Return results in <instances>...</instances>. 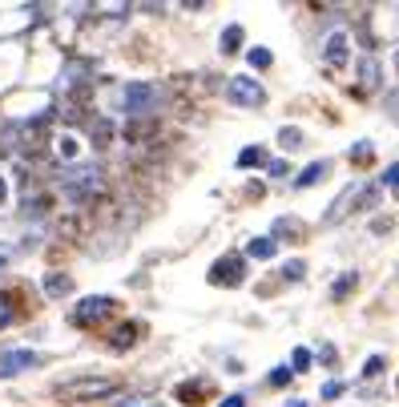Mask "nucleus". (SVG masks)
<instances>
[{"label": "nucleus", "mask_w": 399, "mask_h": 407, "mask_svg": "<svg viewBox=\"0 0 399 407\" xmlns=\"http://www.w3.org/2000/svg\"><path fill=\"white\" fill-rule=\"evenodd\" d=\"M283 275H287V278H290V282H299V278H303V275H306V262H299V258H290V262H287V266H283Z\"/></svg>", "instance_id": "25"}, {"label": "nucleus", "mask_w": 399, "mask_h": 407, "mask_svg": "<svg viewBox=\"0 0 399 407\" xmlns=\"http://www.w3.org/2000/svg\"><path fill=\"white\" fill-rule=\"evenodd\" d=\"M283 407H306V399H290V403H283Z\"/></svg>", "instance_id": "36"}, {"label": "nucleus", "mask_w": 399, "mask_h": 407, "mask_svg": "<svg viewBox=\"0 0 399 407\" xmlns=\"http://www.w3.org/2000/svg\"><path fill=\"white\" fill-rule=\"evenodd\" d=\"M242 25H226V33H222V53H238V45H242Z\"/></svg>", "instance_id": "17"}, {"label": "nucleus", "mask_w": 399, "mask_h": 407, "mask_svg": "<svg viewBox=\"0 0 399 407\" xmlns=\"http://www.w3.org/2000/svg\"><path fill=\"white\" fill-rule=\"evenodd\" d=\"M271 61H274L271 49H250V65L255 69H271Z\"/></svg>", "instance_id": "27"}, {"label": "nucleus", "mask_w": 399, "mask_h": 407, "mask_svg": "<svg viewBox=\"0 0 399 407\" xmlns=\"http://www.w3.org/2000/svg\"><path fill=\"white\" fill-rule=\"evenodd\" d=\"M113 310V298L109 294H89V298H81L77 307H73V326H93V323H101L105 315Z\"/></svg>", "instance_id": "5"}, {"label": "nucleus", "mask_w": 399, "mask_h": 407, "mask_svg": "<svg viewBox=\"0 0 399 407\" xmlns=\"http://www.w3.org/2000/svg\"><path fill=\"white\" fill-rule=\"evenodd\" d=\"M347 57H351V41H347V33H331L327 41H323V61L331 69H343L347 65Z\"/></svg>", "instance_id": "7"}, {"label": "nucleus", "mask_w": 399, "mask_h": 407, "mask_svg": "<svg viewBox=\"0 0 399 407\" xmlns=\"http://www.w3.org/2000/svg\"><path fill=\"white\" fill-rule=\"evenodd\" d=\"M343 391H347V383H343V379H327V383H323V399H331V403H335L339 395H343Z\"/></svg>", "instance_id": "22"}, {"label": "nucleus", "mask_w": 399, "mask_h": 407, "mask_svg": "<svg viewBox=\"0 0 399 407\" xmlns=\"http://www.w3.org/2000/svg\"><path fill=\"white\" fill-rule=\"evenodd\" d=\"M359 89L363 93H379L384 89V73H379V57L367 53L363 61H359Z\"/></svg>", "instance_id": "8"}, {"label": "nucleus", "mask_w": 399, "mask_h": 407, "mask_svg": "<svg viewBox=\"0 0 399 407\" xmlns=\"http://www.w3.org/2000/svg\"><path fill=\"white\" fill-rule=\"evenodd\" d=\"M323 174H327V162H311V165L303 170V174L295 178V190H306V186H315V181H323Z\"/></svg>", "instance_id": "16"}, {"label": "nucleus", "mask_w": 399, "mask_h": 407, "mask_svg": "<svg viewBox=\"0 0 399 407\" xmlns=\"http://www.w3.org/2000/svg\"><path fill=\"white\" fill-rule=\"evenodd\" d=\"M117 391V379H105V375H81V379H65L57 383V399H69V403H89V399H105Z\"/></svg>", "instance_id": "1"}, {"label": "nucleus", "mask_w": 399, "mask_h": 407, "mask_svg": "<svg viewBox=\"0 0 399 407\" xmlns=\"http://www.w3.org/2000/svg\"><path fill=\"white\" fill-rule=\"evenodd\" d=\"M41 287H45L48 298H65V294H73V278L53 270V275H45V282H41Z\"/></svg>", "instance_id": "12"}, {"label": "nucleus", "mask_w": 399, "mask_h": 407, "mask_svg": "<svg viewBox=\"0 0 399 407\" xmlns=\"http://www.w3.org/2000/svg\"><path fill=\"white\" fill-rule=\"evenodd\" d=\"M384 181H387V186H395V190H399V162H395V165H387Z\"/></svg>", "instance_id": "31"}, {"label": "nucleus", "mask_w": 399, "mask_h": 407, "mask_svg": "<svg viewBox=\"0 0 399 407\" xmlns=\"http://www.w3.org/2000/svg\"><path fill=\"white\" fill-rule=\"evenodd\" d=\"M371 158H375V149H371L367 142H355L351 146V162L355 165H371Z\"/></svg>", "instance_id": "21"}, {"label": "nucleus", "mask_w": 399, "mask_h": 407, "mask_svg": "<svg viewBox=\"0 0 399 407\" xmlns=\"http://www.w3.org/2000/svg\"><path fill=\"white\" fill-rule=\"evenodd\" d=\"M4 262H8V254H0V266H4Z\"/></svg>", "instance_id": "38"}, {"label": "nucleus", "mask_w": 399, "mask_h": 407, "mask_svg": "<svg viewBox=\"0 0 399 407\" xmlns=\"http://www.w3.org/2000/svg\"><path fill=\"white\" fill-rule=\"evenodd\" d=\"M303 234H306V226L299 218H274V226H271V238H283V242H299Z\"/></svg>", "instance_id": "10"}, {"label": "nucleus", "mask_w": 399, "mask_h": 407, "mask_svg": "<svg viewBox=\"0 0 399 407\" xmlns=\"http://www.w3.org/2000/svg\"><path fill=\"white\" fill-rule=\"evenodd\" d=\"M387 113L399 117V89H395V93H387Z\"/></svg>", "instance_id": "32"}, {"label": "nucleus", "mask_w": 399, "mask_h": 407, "mask_svg": "<svg viewBox=\"0 0 399 407\" xmlns=\"http://www.w3.org/2000/svg\"><path fill=\"white\" fill-rule=\"evenodd\" d=\"M278 146H283V149H299V146H303V130L283 125V130H278Z\"/></svg>", "instance_id": "19"}, {"label": "nucleus", "mask_w": 399, "mask_h": 407, "mask_svg": "<svg viewBox=\"0 0 399 407\" xmlns=\"http://www.w3.org/2000/svg\"><path fill=\"white\" fill-rule=\"evenodd\" d=\"M278 254V242L274 238H250V246H246V258H274Z\"/></svg>", "instance_id": "14"}, {"label": "nucleus", "mask_w": 399, "mask_h": 407, "mask_svg": "<svg viewBox=\"0 0 399 407\" xmlns=\"http://www.w3.org/2000/svg\"><path fill=\"white\" fill-rule=\"evenodd\" d=\"M266 383H271V387H287V383H290V367H278V371H271V375H266Z\"/></svg>", "instance_id": "28"}, {"label": "nucleus", "mask_w": 399, "mask_h": 407, "mask_svg": "<svg viewBox=\"0 0 399 407\" xmlns=\"http://www.w3.org/2000/svg\"><path fill=\"white\" fill-rule=\"evenodd\" d=\"M250 165H266V153L258 146H250V149H242L238 153V170H250Z\"/></svg>", "instance_id": "20"}, {"label": "nucleus", "mask_w": 399, "mask_h": 407, "mask_svg": "<svg viewBox=\"0 0 399 407\" xmlns=\"http://www.w3.org/2000/svg\"><path fill=\"white\" fill-rule=\"evenodd\" d=\"M387 363H384V355H371L367 363H363V379H375V375L384 371Z\"/></svg>", "instance_id": "26"}, {"label": "nucleus", "mask_w": 399, "mask_h": 407, "mask_svg": "<svg viewBox=\"0 0 399 407\" xmlns=\"http://www.w3.org/2000/svg\"><path fill=\"white\" fill-rule=\"evenodd\" d=\"M8 323H13V294L0 291V326H8Z\"/></svg>", "instance_id": "24"}, {"label": "nucleus", "mask_w": 399, "mask_h": 407, "mask_svg": "<svg viewBox=\"0 0 399 407\" xmlns=\"http://www.w3.org/2000/svg\"><path fill=\"white\" fill-rule=\"evenodd\" d=\"M311 363H315V355H311V351H306V347H295V355H290V375L299 371H311Z\"/></svg>", "instance_id": "18"}, {"label": "nucleus", "mask_w": 399, "mask_h": 407, "mask_svg": "<svg viewBox=\"0 0 399 407\" xmlns=\"http://www.w3.org/2000/svg\"><path fill=\"white\" fill-rule=\"evenodd\" d=\"M210 282L214 287H242L246 282V258L242 254H222L210 266Z\"/></svg>", "instance_id": "4"}, {"label": "nucleus", "mask_w": 399, "mask_h": 407, "mask_svg": "<svg viewBox=\"0 0 399 407\" xmlns=\"http://www.w3.org/2000/svg\"><path fill=\"white\" fill-rule=\"evenodd\" d=\"M101 170L97 165H77V170H69L65 174V194L73 198V202H89L93 194H101Z\"/></svg>", "instance_id": "2"}, {"label": "nucleus", "mask_w": 399, "mask_h": 407, "mask_svg": "<svg viewBox=\"0 0 399 407\" xmlns=\"http://www.w3.org/2000/svg\"><path fill=\"white\" fill-rule=\"evenodd\" d=\"M137 331H142L137 323H121L117 331H113L109 347H113V351H126V347H133V343H137Z\"/></svg>", "instance_id": "13"}, {"label": "nucleus", "mask_w": 399, "mask_h": 407, "mask_svg": "<svg viewBox=\"0 0 399 407\" xmlns=\"http://www.w3.org/2000/svg\"><path fill=\"white\" fill-rule=\"evenodd\" d=\"M57 153H61L65 162H73V158H77V142H73L69 133H65V137H57Z\"/></svg>", "instance_id": "23"}, {"label": "nucleus", "mask_w": 399, "mask_h": 407, "mask_svg": "<svg viewBox=\"0 0 399 407\" xmlns=\"http://www.w3.org/2000/svg\"><path fill=\"white\" fill-rule=\"evenodd\" d=\"M226 101H234L242 109H258L266 101V89L255 81V77H230L226 81Z\"/></svg>", "instance_id": "3"}, {"label": "nucleus", "mask_w": 399, "mask_h": 407, "mask_svg": "<svg viewBox=\"0 0 399 407\" xmlns=\"http://www.w3.org/2000/svg\"><path fill=\"white\" fill-rule=\"evenodd\" d=\"M4 202H8V181L0 178V206H4Z\"/></svg>", "instance_id": "35"}, {"label": "nucleus", "mask_w": 399, "mask_h": 407, "mask_svg": "<svg viewBox=\"0 0 399 407\" xmlns=\"http://www.w3.org/2000/svg\"><path fill=\"white\" fill-rule=\"evenodd\" d=\"M319 363H327V367H335V363H339V351L331 347V343H323V347H319Z\"/></svg>", "instance_id": "29"}, {"label": "nucleus", "mask_w": 399, "mask_h": 407, "mask_svg": "<svg viewBox=\"0 0 399 407\" xmlns=\"http://www.w3.org/2000/svg\"><path fill=\"white\" fill-rule=\"evenodd\" d=\"M25 367H36V355H32V351H4V355H0V379L25 371Z\"/></svg>", "instance_id": "9"}, {"label": "nucleus", "mask_w": 399, "mask_h": 407, "mask_svg": "<svg viewBox=\"0 0 399 407\" xmlns=\"http://www.w3.org/2000/svg\"><path fill=\"white\" fill-rule=\"evenodd\" d=\"M371 230H375V234H387V230H391V222H387V218H375V222H371Z\"/></svg>", "instance_id": "34"}, {"label": "nucleus", "mask_w": 399, "mask_h": 407, "mask_svg": "<svg viewBox=\"0 0 399 407\" xmlns=\"http://www.w3.org/2000/svg\"><path fill=\"white\" fill-rule=\"evenodd\" d=\"M222 407H246V395H226Z\"/></svg>", "instance_id": "33"}, {"label": "nucleus", "mask_w": 399, "mask_h": 407, "mask_svg": "<svg viewBox=\"0 0 399 407\" xmlns=\"http://www.w3.org/2000/svg\"><path fill=\"white\" fill-rule=\"evenodd\" d=\"M355 282H359V275H355V270H347L343 278H335V282H331V303H343V298L355 291Z\"/></svg>", "instance_id": "15"}, {"label": "nucleus", "mask_w": 399, "mask_h": 407, "mask_svg": "<svg viewBox=\"0 0 399 407\" xmlns=\"http://www.w3.org/2000/svg\"><path fill=\"white\" fill-rule=\"evenodd\" d=\"M359 190H363V186H347V190H343V198H339L335 206H331V210L323 214V222H343V218H347V214L355 210L351 202L359 198Z\"/></svg>", "instance_id": "11"}, {"label": "nucleus", "mask_w": 399, "mask_h": 407, "mask_svg": "<svg viewBox=\"0 0 399 407\" xmlns=\"http://www.w3.org/2000/svg\"><path fill=\"white\" fill-rule=\"evenodd\" d=\"M158 101V89L154 85H126V113H149Z\"/></svg>", "instance_id": "6"}, {"label": "nucleus", "mask_w": 399, "mask_h": 407, "mask_svg": "<svg viewBox=\"0 0 399 407\" xmlns=\"http://www.w3.org/2000/svg\"><path fill=\"white\" fill-rule=\"evenodd\" d=\"M266 174H271V178H287L290 165L287 162H266Z\"/></svg>", "instance_id": "30"}, {"label": "nucleus", "mask_w": 399, "mask_h": 407, "mask_svg": "<svg viewBox=\"0 0 399 407\" xmlns=\"http://www.w3.org/2000/svg\"><path fill=\"white\" fill-rule=\"evenodd\" d=\"M395 73H399V49H395Z\"/></svg>", "instance_id": "37"}]
</instances>
